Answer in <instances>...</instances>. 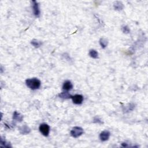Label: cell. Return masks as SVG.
<instances>
[{
  "instance_id": "6da1fadb",
  "label": "cell",
  "mask_w": 148,
  "mask_h": 148,
  "mask_svg": "<svg viewBox=\"0 0 148 148\" xmlns=\"http://www.w3.org/2000/svg\"><path fill=\"white\" fill-rule=\"evenodd\" d=\"M25 84L28 88L34 90L38 89L40 88L41 82L37 78H31L28 79L25 81Z\"/></svg>"
},
{
  "instance_id": "7a4b0ae2",
  "label": "cell",
  "mask_w": 148,
  "mask_h": 148,
  "mask_svg": "<svg viewBox=\"0 0 148 148\" xmlns=\"http://www.w3.org/2000/svg\"><path fill=\"white\" fill-rule=\"evenodd\" d=\"M84 133L83 129L80 127H74L71 131V135L74 138H78L83 134Z\"/></svg>"
},
{
  "instance_id": "3957f363",
  "label": "cell",
  "mask_w": 148,
  "mask_h": 148,
  "mask_svg": "<svg viewBox=\"0 0 148 148\" xmlns=\"http://www.w3.org/2000/svg\"><path fill=\"white\" fill-rule=\"evenodd\" d=\"M39 130L42 135L48 137L50 132V127L46 123H42L39 126Z\"/></svg>"
},
{
  "instance_id": "277c9868",
  "label": "cell",
  "mask_w": 148,
  "mask_h": 148,
  "mask_svg": "<svg viewBox=\"0 0 148 148\" xmlns=\"http://www.w3.org/2000/svg\"><path fill=\"white\" fill-rule=\"evenodd\" d=\"M71 98L73 102L76 105L81 104L83 101V97L81 94H76L73 96L72 95Z\"/></svg>"
},
{
  "instance_id": "5b68a950",
  "label": "cell",
  "mask_w": 148,
  "mask_h": 148,
  "mask_svg": "<svg viewBox=\"0 0 148 148\" xmlns=\"http://www.w3.org/2000/svg\"><path fill=\"white\" fill-rule=\"evenodd\" d=\"M32 9H33V13L34 15L36 17H39L40 16V13H41V12H40L39 7L38 3L36 1H32Z\"/></svg>"
},
{
  "instance_id": "8992f818",
  "label": "cell",
  "mask_w": 148,
  "mask_h": 148,
  "mask_svg": "<svg viewBox=\"0 0 148 148\" xmlns=\"http://www.w3.org/2000/svg\"><path fill=\"white\" fill-rule=\"evenodd\" d=\"M110 135H111V133H110L109 131H107V130L103 131L102 132L100 133V139L102 142L107 141L109 140Z\"/></svg>"
},
{
  "instance_id": "52a82bcc",
  "label": "cell",
  "mask_w": 148,
  "mask_h": 148,
  "mask_svg": "<svg viewBox=\"0 0 148 148\" xmlns=\"http://www.w3.org/2000/svg\"><path fill=\"white\" fill-rule=\"evenodd\" d=\"M73 88V84L69 81H66L63 85V90L66 91L71 90Z\"/></svg>"
},
{
  "instance_id": "ba28073f",
  "label": "cell",
  "mask_w": 148,
  "mask_h": 148,
  "mask_svg": "<svg viewBox=\"0 0 148 148\" xmlns=\"http://www.w3.org/2000/svg\"><path fill=\"white\" fill-rule=\"evenodd\" d=\"M19 130L20 133L21 134L23 135L28 134H29L31 132V129L26 125H23V126L20 127H19Z\"/></svg>"
},
{
  "instance_id": "9c48e42d",
  "label": "cell",
  "mask_w": 148,
  "mask_h": 148,
  "mask_svg": "<svg viewBox=\"0 0 148 148\" xmlns=\"http://www.w3.org/2000/svg\"><path fill=\"white\" fill-rule=\"evenodd\" d=\"M13 120L17 121L19 122L22 121L23 119V116L22 115H21L20 113L18 112L17 111H15L14 112L13 115Z\"/></svg>"
},
{
  "instance_id": "30bf717a",
  "label": "cell",
  "mask_w": 148,
  "mask_h": 148,
  "mask_svg": "<svg viewBox=\"0 0 148 148\" xmlns=\"http://www.w3.org/2000/svg\"><path fill=\"white\" fill-rule=\"evenodd\" d=\"M58 97L63 99H69V98H71L72 95L67 91H64V92L60 93L58 94Z\"/></svg>"
},
{
  "instance_id": "8fae6325",
  "label": "cell",
  "mask_w": 148,
  "mask_h": 148,
  "mask_svg": "<svg viewBox=\"0 0 148 148\" xmlns=\"http://www.w3.org/2000/svg\"><path fill=\"white\" fill-rule=\"evenodd\" d=\"M89 55L91 58H94V59H96V58L98 57V53L95 50H94V49H91L89 51Z\"/></svg>"
},
{
  "instance_id": "7c38bea8",
  "label": "cell",
  "mask_w": 148,
  "mask_h": 148,
  "mask_svg": "<svg viewBox=\"0 0 148 148\" xmlns=\"http://www.w3.org/2000/svg\"><path fill=\"white\" fill-rule=\"evenodd\" d=\"M100 44L102 48L104 49L108 46V40L106 38H101L100 40Z\"/></svg>"
},
{
  "instance_id": "4fadbf2b",
  "label": "cell",
  "mask_w": 148,
  "mask_h": 148,
  "mask_svg": "<svg viewBox=\"0 0 148 148\" xmlns=\"http://www.w3.org/2000/svg\"><path fill=\"white\" fill-rule=\"evenodd\" d=\"M114 8L115 9V10H118L120 11L122 10L123 8V5L121 3V2L119 1H116L115 2V3L114 4Z\"/></svg>"
},
{
  "instance_id": "5bb4252c",
  "label": "cell",
  "mask_w": 148,
  "mask_h": 148,
  "mask_svg": "<svg viewBox=\"0 0 148 148\" xmlns=\"http://www.w3.org/2000/svg\"><path fill=\"white\" fill-rule=\"evenodd\" d=\"M31 43L32 45H33L35 48H39L42 45V42L41 41H39L37 39H33L32 40L31 42Z\"/></svg>"
},
{
  "instance_id": "9a60e30c",
  "label": "cell",
  "mask_w": 148,
  "mask_h": 148,
  "mask_svg": "<svg viewBox=\"0 0 148 148\" xmlns=\"http://www.w3.org/2000/svg\"><path fill=\"white\" fill-rule=\"evenodd\" d=\"M93 122L94 123H97V124H102V121H101V120L98 117H94V120H93Z\"/></svg>"
},
{
  "instance_id": "2e32d148",
  "label": "cell",
  "mask_w": 148,
  "mask_h": 148,
  "mask_svg": "<svg viewBox=\"0 0 148 148\" xmlns=\"http://www.w3.org/2000/svg\"><path fill=\"white\" fill-rule=\"evenodd\" d=\"M122 30H123V32H124V33H128V32H130V29H129L128 27H127V26L123 27V29H122Z\"/></svg>"
},
{
  "instance_id": "e0dca14e",
  "label": "cell",
  "mask_w": 148,
  "mask_h": 148,
  "mask_svg": "<svg viewBox=\"0 0 148 148\" xmlns=\"http://www.w3.org/2000/svg\"><path fill=\"white\" fill-rule=\"evenodd\" d=\"M121 145H122V146H123V147H127V146H128V145H127V144H126V143H123V144H122Z\"/></svg>"
}]
</instances>
